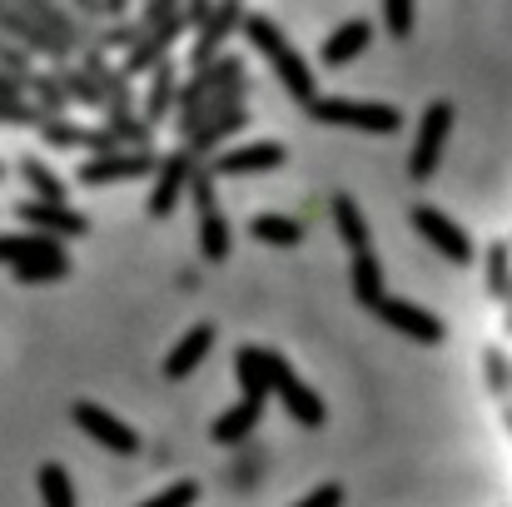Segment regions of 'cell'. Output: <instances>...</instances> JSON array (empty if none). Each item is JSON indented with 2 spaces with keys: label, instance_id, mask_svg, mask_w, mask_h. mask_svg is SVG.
<instances>
[{
  "label": "cell",
  "instance_id": "1",
  "mask_svg": "<svg viewBox=\"0 0 512 507\" xmlns=\"http://www.w3.org/2000/svg\"><path fill=\"white\" fill-rule=\"evenodd\" d=\"M244 35H249V45L274 65V75L284 80V90H289V100H299L304 110L319 100V85H314V70L304 65V55L284 40V30L274 25V20H264V15H244Z\"/></svg>",
  "mask_w": 512,
  "mask_h": 507
},
{
  "label": "cell",
  "instance_id": "2",
  "mask_svg": "<svg viewBox=\"0 0 512 507\" xmlns=\"http://www.w3.org/2000/svg\"><path fill=\"white\" fill-rule=\"evenodd\" d=\"M309 115L319 125H348V130H363V135H393L403 125V115L383 100H348V95H319L309 105Z\"/></svg>",
  "mask_w": 512,
  "mask_h": 507
},
{
  "label": "cell",
  "instance_id": "3",
  "mask_svg": "<svg viewBox=\"0 0 512 507\" xmlns=\"http://www.w3.org/2000/svg\"><path fill=\"white\" fill-rule=\"evenodd\" d=\"M264 368H269V393H279L284 398V408H289V418L294 423H304V428H324V398L274 353V348H264Z\"/></svg>",
  "mask_w": 512,
  "mask_h": 507
},
{
  "label": "cell",
  "instance_id": "4",
  "mask_svg": "<svg viewBox=\"0 0 512 507\" xmlns=\"http://www.w3.org/2000/svg\"><path fill=\"white\" fill-rule=\"evenodd\" d=\"M189 194H194V204H199V249H204L209 264H224L229 249H234V234H229L224 209L214 204V179H209V169H194V174H189Z\"/></svg>",
  "mask_w": 512,
  "mask_h": 507
},
{
  "label": "cell",
  "instance_id": "5",
  "mask_svg": "<svg viewBox=\"0 0 512 507\" xmlns=\"http://www.w3.org/2000/svg\"><path fill=\"white\" fill-rule=\"evenodd\" d=\"M448 130H453V105L448 100H433L418 120V140H413V155H408V179H428L438 160H443V145H448Z\"/></svg>",
  "mask_w": 512,
  "mask_h": 507
},
{
  "label": "cell",
  "instance_id": "6",
  "mask_svg": "<svg viewBox=\"0 0 512 507\" xmlns=\"http://www.w3.org/2000/svg\"><path fill=\"white\" fill-rule=\"evenodd\" d=\"M70 418H75V428H80L85 438H95L105 453H115V458H135V453H140V433H135L130 423H120L110 408H100V403H75Z\"/></svg>",
  "mask_w": 512,
  "mask_h": 507
},
{
  "label": "cell",
  "instance_id": "7",
  "mask_svg": "<svg viewBox=\"0 0 512 507\" xmlns=\"http://www.w3.org/2000/svg\"><path fill=\"white\" fill-rule=\"evenodd\" d=\"M413 229L443 254V259H453V264H473V239L463 234V224H453L443 209H433V204H418L413 214Z\"/></svg>",
  "mask_w": 512,
  "mask_h": 507
},
{
  "label": "cell",
  "instance_id": "8",
  "mask_svg": "<svg viewBox=\"0 0 512 507\" xmlns=\"http://www.w3.org/2000/svg\"><path fill=\"white\" fill-rule=\"evenodd\" d=\"M373 314H378L393 334L413 338V343H428V348H433V343H443V334H448V329H443V319H438V314H428V309H418L413 299H393V294H388Z\"/></svg>",
  "mask_w": 512,
  "mask_h": 507
},
{
  "label": "cell",
  "instance_id": "9",
  "mask_svg": "<svg viewBox=\"0 0 512 507\" xmlns=\"http://www.w3.org/2000/svg\"><path fill=\"white\" fill-rule=\"evenodd\" d=\"M15 219H25L30 224V234H45V239H80L85 229H90V219L85 214H75L70 204H35V199H20L15 204Z\"/></svg>",
  "mask_w": 512,
  "mask_h": 507
},
{
  "label": "cell",
  "instance_id": "10",
  "mask_svg": "<svg viewBox=\"0 0 512 507\" xmlns=\"http://www.w3.org/2000/svg\"><path fill=\"white\" fill-rule=\"evenodd\" d=\"M160 160L150 155V150H130V155H100V160H85L80 165V184H90V189H100V184H125V179H145V174H155Z\"/></svg>",
  "mask_w": 512,
  "mask_h": 507
},
{
  "label": "cell",
  "instance_id": "11",
  "mask_svg": "<svg viewBox=\"0 0 512 507\" xmlns=\"http://www.w3.org/2000/svg\"><path fill=\"white\" fill-rule=\"evenodd\" d=\"M289 160L279 140H254V145H239V150H224L214 155L209 179H239V174H264V169H279Z\"/></svg>",
  "mask_w": 512,
  "mask_h": 507
},
{
  "label": "cell",
  "instance_id": "12",
  "mask_svg": "<svg viewBox=\"0 0 512 507\" xmlns=\"http://www.w3.org/2000/svg\"><path fill=\"white\" fill-rule=\"evenodd\" d=\"M194 169L199 165H194L184 150H174L170 160H160V169H155V194H150V219H165V214L179 209V199H184Z\"/></svg>",
  "mask_w": 512,
  "mask_h": 507
},
{
  "label": "cell",
  "instance_id": "13",
  "mask_svg": "<svg viewBox=\"0 0 512 507\" xmlns=\"http://www.w3.org/2000/svg\"><path fill=\"white\" fill-rule=\"evenodd\" d=\"M209 348H214V324H194V329H184V338L170 348V358H165V378L170 383H184L204 358H209Z\"/></svg>",
  "mask_w": 512,
  "mask_h": 507
},
{
  "label": "cell",
  "instance_id": "14",
  "mask_svg": "<svg viewBox=\"0 0 512 507\" xmlns=\"http://www.w3.org/2000/svg\"><path fill=\"white\" fill-rule=\"evenodd\" d=\"M368 40H373V25H368V20H343L339 30L324 40L319 60H324L329 70H343V65H353V60L368 50Z\"/></svg>",
  "mask_w": 512,
  "mask_h": 507
},
{
  "label": "cell",
  "instance_id": "15",
  "mask_svg": "<svg viewBox=\"0 0 512 507\" xmlns=\"http://www.w3.org/2000/svg\"><path fill=\"white\" fill-rule=\"evenodd\" d=\"M234 25H244V10H239V5H214L209 20L199 25V45H194V60H189V65H194V70L214 65V45H219Z\"/></svg>",
  "mask_w": 512,
  "mask_h": 507
},
{
  "label": "cell",
  "instance_id": "16",
  "mask_svg": "<svg viewBox=\"0 0 512 507\" xmlns=\"http://www.w3.org/2000/svg\"><path fill=\"white\" fill-rule=\"evenodd\" d=\"M244 125H249V115H244V110H224V115H214L209 125H199V130L189 135L184 155H189V160H199V155H214V150H219L229 135H239Z\"/></svg>",
  "mask_w": 512,
  "mask_h": 507
},
{
  "label": "cell",
  "instance_id": "17",
  "mask_svg": "<svg viewBox=\"0 0 512 507\" xmlns=\"http://www.w3.org/2000/svg\"><path fill=\"white\" fill-rule=\"evenodd\" d=\"M353 299L363 304V309H378L383 299H388V284H383V259L373 254V249H363V254H353Z\"/></svg>",
  "mask_w": 512,
  "mask_h": 507
},
{
  "label": "cell",
  "instance_id": "18",
  "mask_svg": "<svg viewBox=\"0 0 512 507\" xmlns=\"http://www.w3.org/2000/svg\"><path fill=\"white\" fill-rule=\"evenodd\" d=\"M65 244L45 239V234H0V264L20 269V264H35V259H60Z\"/></svg>",
  "mask_w": 512,
  "mask_h": 507
},
{
  "label": "cell",
  "instance_id": "19",
  "mask_svg": "<svg viewBox=\"0 0 512 507\" xmlns=\"http://www.w3.org/2000/svg\"><path fill=\"white\" fill-rule=\"evenodd\" d=\"M234 378H239V388H244V403H259V408H264V398H269V368H264V348L244 343V348L234 353Z\"/></svg>",
  "mask_w": 512,
  "mask_h": 507
},
{
  "label": "cell",
  "instance_id": "20",
  "mask_svg": "<svg viewBox=\"0 0 512 507\" xmlns=\"http://www.w3.org/2000/svg\"><path fill=\"white\" fill-rule=\"evenodd\" d=\"M259 418H264V408H259V403H244V398H239L234 408H224V413L214 418L209 438H214V443H224V448H229V443H244V438H249V433L259 428Z\"/></svg>",
  "mask_w": 512,
  "mask_h": 507
},
{
  "label": "cell",
  "instance_id": "21",
  "mask_svg": "<svg viewBox=\"0 0 512 507\" xmlns=\"http://www.w3.org/2000/svg\"><path fill=\"white\" fill-rule=\"evenodd\" d=\"M249 234L259 244H274V249H299L304 244V224L289 219V214H254L249 219Z\"/></svg>",
  "mask_w": 512,
  "mask_h": 507
},
{
  "label": "cell",
  "instance_id": "22",
  "mask_svg": "<svg viewBox=\"0 0 512 507\" xmlns=\"http://www.w3.org/2000/svg\"><path fill=\"white\" fill-rule=\"evenodd\" d=\"M329 214H334V229H339V239H343V244H348L353 254H363V249H368V224H363L358 204H353L348 194H334Z\"/></svg>",
  "mask_w": 512,
  "mask_h": 507
},
{
  "label": "cell",
  "instance_id": "23",
  "mask_svg": "<svg viewBox=\"0 0 512 507\" xmlns=\"http://www.w3.org/2000/svg\"><path fill=\"white\" fill-rule=\"evenodd\" d=\"M179 30H184V5H145V25H140V35H150V40H160V45L170 50Z\"/></svg>",
  "mask_w": 512,
  "mask_h": 507
},
{
  "label": "cell",
  "instance_id": "24",
  "mask_svg": "<svg viewBox=\"0 0 512 507\" xmlns=\"http://www.w3.org/2000/svg\"><path fill=\"white\" fill-rule=\"evenodd\" d=\"M20 174L35 189V204H65V179L55 169H45L40 160H20Z\"/></svg>",
  "mask_w": 512,
  "mask_h": 507
},
{
  "label": "cell",
  "instance_id": "25",
  "mask_svg": "<svg viewBox=\"0 0 512 507\" xmlns=\"http://www.w3.org/2000/svg\"><path fill=\"white\" fill-rule=\"evenodd\" d=\"M165 55H170V50H165L160 40H150V35H140V40L130 45V55H125V65H120V75H125V80H135V75H145V70H160V65H165Z\"/></svg>",
  "mask_w": 512,
  "mask_h": 507
},
{
  "label": "cell",
  "instance_id": "26",
  "mask_svg": "<svg viewBox=\"0 0 512 507\" xmlns=\"http://www.w3.org/2000/svg\"><path fill=\"white\" fill-rule=\"evenodd\" d=\"M40 498H45V507H75V483H70L65 463L40 468Z\"/></svg>",
  "mask_w": 512,
  "mask_h": 507
},
{
  "label": "cell",
  "instance_id": "27",
  "mask_svg": "<svg viewBox=\"0 0 512 507\" xmlns=\"http://www.w3.org/2000/svg\"><path fill=\"white\" fill-rule=\"evenodd\" d=\"M170 105H174V70H170V60L155 70V85H150V100H145V125L155 130L165 115H170Z\"/></svg>",
  "mask_w": 512,
  "mask_h": 507
},
{
  "label": "cell",
  "instance_id": "28",
  "mask_svg": "<svg viewBox=\"0 0 512 507\" xmlns=\"http://www.w3.org/2000/svg\"><path fill=\"white\" fill-rule=\"evenodd\" d=\"M25 90H35V95H40V120H65L70 95L60 90V80H55V75H30V85H25Z\"/></svg>",
  "mask_w": 512,
  "mask_h": 507
},
{
  "label": "cell",
  "instance_id": "29",
  "mask_svg": "<svg viewBox=\"0 0 512 507\" xmlns=\"http://www.w3.org/2000/svg\"><path fill=\"white\" fill-rule=\"evenodd\" d=\"M10 274H15V284H55V279L70 274V259H65V254H60V259H35V264L10 269Z\"/></svg>",
  "mask_w": 512,
  "mask_h": 507
},
{
  "label": "cell",
  "instance_id": "30",
  "mask_svg": "<svg viewBox=\"0 0 512 507\" xmlns=\"http://www.w3.org/2000/svg\"><path fill=\"white\" fill-rule=\"evenodd\" d=\"M105 130L115 135V140H130V145H140V150H150V125L145 120H135V115H105Z\"/></svg>",
  "mask_w": 512,
  "mask_h": 507
},
{
  "label": "cell",
  "instance_id": "31",
  "mask_svg": "<svg viewBox=\"0 0 512 507\" xmlns=\"http://www.w3.org/2000/svg\"><path fill=\"white\" fill-rule=\"evenodd\" d=\"M383 25H388V35H413V5L408 0H383Z\"/></svg>",
  "mask_w": 512,
  "mask_h": 507
},
{
  "label": "cell",
  "instance_id": "32",
  "mask_svg": "<svg viewBox=\"0 0 512 507\" xmlns=\"http://www.w3.org/2000/svg\"><path fill=\"white\" fill-rule=\"evenodd\" d=\"M194 498H199V483L184 478V483H170L160 498H145L140 507H194Z\"/></svg>",
  "mask_w": 512,
  "mask_h": 507
},
{
  "label": "cell",
  "instance_id": "33",
  "mask_svg": "<svg viewBox=\"0 0 512 507\" xmlns=\"http://www.w3.org/2000/svg\"><path fill=\"white\" fill-rule=\"evenodd\" d=\"M488 259H493V264H488V289H493V294H503V289H508V249H503V244H493V249H488Z\"/></svg>",
  "mask_w": 512,
  "mask_h": 507
},
{
  "label": "cell",
  "instance_id": "34",
  "mask_svg": "<svg viewBox=\"0 0 512 507\" xmlns=\"http://www.w3.org/2000/svg\"><path fill=\"white\" fill-rule=\"evenodd\" d=\"M0 125H40V110L25 100H0Z\"/></svg>",
  "mask_w": 512,
  "mask_h": 507
},
{
  "label": "cell",
  "instance_id": "35",
  "mask_svg": "<svg viewBox=\"0 0 512 507\" xmlns=\"http://www.w3.org/2000/svg\"><path fill=\"white\" fill-rule=\"evenodd\" d=\"M294 507H343V488L339 483H324V488H314L304 503H294Z\"/></svg>",
  "mask_w": 512,
  "mask_h": 507
},
{
  "label": "cell",
  "instance_id": "36",
  "mask_svg": "<svg viewBox=\"0 0 512 507\" xmlns=\"http://www.w3.org/2000/svg\"><path fill=\"white\" fill-rule=\"evenodd\" d=\"M25 85H30V80H15V75L0 70V100H25Z\"/></svg>",
  "mask_w": 512,
  "mask_h": 507
},
{
  "label": "cell",
  "instance_id": "37",
  "mask_svg": "<svg viewBox=\"0 0 512 507\" xmlns=\"http://www.w3.org/2000/svg\"><path fill=\"white\" fill-rule=\"evenodd\" d=\"M0 174H5V165H0Z\"/></svg>",
  "mask_w": 512,
  "mask_h": 507
}]
</instances>
